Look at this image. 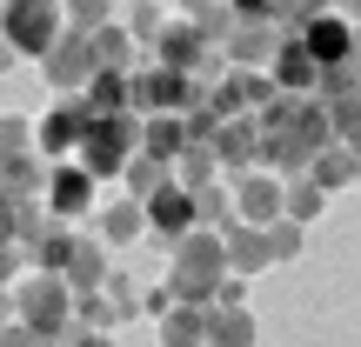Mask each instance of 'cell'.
<instances>
[{
  "mask_svg": "<svg viewBox=\"0 0 361 347\" xmlns=\"http://www.w3.org/2000/svg\"><path fill=\"white\" fill-rule=\"evenodd\" d=\"M261 234H268V254L274 260H301V247H308V227H301V220H274V227H261Z\"/></svg>",
  "mask_w": 361,
  "mask_h": 347,
  "instance_id": "cell-30",
  "label": "cell"
},
{
  "mask_svg": "<svg viewBox=\"0 0 361 347\" xmlns=\"http://www.w3.org/2000/svg\"><path fill=\"white\" fill-rule=\"evenodd\" d=\"M94 201H101V180L80 168V160L47 168V214H54V220H67V227H74L80 214H94Z\"/></svg>",
  "mask_w": 361,
  "mask_h": 347,
  "instance_id": "cell-9",
  "label": "cell"
},
{
  "mask_svg": "<svg viewBox=\"0 0 361 347\" xmlns=\"http://www.w3.org/2000/svg\"><path fill=\"white\" fill-rule=\"evenodd\" d=\"M13 267H20V260H13V247H0V294L13 287Z\"/></svg>",
  "mask_w": 361,
  "mask_h": 347,
  "instance_id": "cell-39",
  "label": "cell"
},
{
  "mask_svg": "<svg viewBox=\"0 0 361 347\" xmlns=\"http://www.w3.org/2000/svg\"><path fill=\"white\" fill-rule=\"evenodd\" d=\"M228 53L234 67H274V53H281V34L274 27H255V20H234V34H228Z\"/></svg>",
  "mask_w": 361,
  "mask_h": 347,
  "instance_id": "cell-14",
  "label": "cell"
},
{
  "mask_svg": "<svg viewBox=\"0 0 361 347\" xmlns=\"http://www.w3.org/2000/svg\"><path fill=\"white\" fill-rule=\"evenodd\" d=\"M134 154H141V114L94 120V127H87V141H80V168H87L94 180H121Z\"/></svg>",
  "mask_w": 361,
  "mask_h": 347,
  "instance_id": "cell-3",
  "label": "cell"
},
{
  "mask_svg": "<svg viewBox=\"0 0 361 347\" xmlns=\"http://www.w3.org/2000/svg\"><path fill=\"white\" fill-rule=\"evenodd\" d=\"M328 7H335V13H348V20L361 27V0H328Z\"/></svg>",
  "mask_w": 361,
  "mask_h": 347,
  "instance_id": "cell-40",
  "label": "cell"
},
{
  "mask_svg": "<svg viewBox=\"0 0 361 347\" xmlns=\"http://www.w3.org/2000/svg\"><path fill=\"white\" fill-rule=\"evenodd\" d=\"M314 13H328V0H274V27H295V34L314 20Z\"/></svg>",
  "mask_w": 361,
  "mask_h": 347,
  "instance_id": "cell-35",
  "label": "cell"
},
{
  "mask_svg": "<svg viewBox=\"0 0 361 347\" xmlns=\"http://www.w3.org/2000/svg\"><path fill=\"white\" fill-rule=\"evenodd\" d=\"M261 327L247 308H207V347H255Z\"/></svg>",
  "mask_w": 361,
  "mask_h": 347,
  "instance_id": "cell-20",
  "label": "cell"
},
{
  "mask_svg": "<svg viewBox=\"0 0 361 347\" xmlns=\"http://www.w3.org/2000/svg\"><path fill=\"white\" fill-rule=\"evenodd\" d=\"M80 347H114V334H87V341H80Z\"/></svg>",
  "mask_w": 361,
  "mask_h": 347,
  "instance_id": "cell-42",
  "label": "cell"
},
{
  "mask_svg": "<svg viewBox=\"0 0 361 347\" xmlns=\"http://www.w3.org/2000/svg\"><path fill=\"white\" fill-rule=\"evenodd\" d=\"M141 207H147V241H154L161 254H174V247L188 241L194 227H201V214H194V194L180 187V180H174V187H161V194H147Z\"/></svg>",
  "mask_w": 361,
  "mask_h": 347,
  "instance_id": "cell-5",
  "label": "cell"
},
{
  "mask_svg": "<svg viewBox=\"0 0 361 347\" xmlns=\"http://www.w3.org/2000/svg\"><path fill=\"white\" fill-rule=\"evenodd\" d=\"M0 347H47V341H40L27 321H13V327H0Z\"/></svg>",
  "mask_w": 361,
  "mask_h": 347,
  "instance_id": "cell-38",
  "label": "cell"
},
{
  "mask_svg": "<svg viewBox=\"0 0 361 347\" xmlns=\"http://www.w3.org/2000/svg\"><path fill=\"white\" fill-rule=\"evenodd\" d=\"M80 101H87V114L94 120H114V114H134V74H94L87 80V94H80Z\"/></svg>",
  "mask_w": 361,
  "mask_h": 347,
  "instance_id": "cell-15",
  "label": "cell"
},
{
  "mask_svg": "<svg viewBox=\"0 0 361 347\" xmlns=\"http://www.w3.org/2000/svg\"><path fill=\"white\" fill-rule=\"evenodd\" d=\"M355 187H361V147H355Z\"/></svg>",
  "mask_w": 361,
  "mask_h": 347,
  "instance_id": "cell-44",
  "label": "cell"
},
{
  "mask_svg": "<svg viewBox=\"0 0 361 347\" xmlns=\"http://www.w3.org/2000/svg\"><path fill=\"white\" fill-rule=\"evenodd\" d=\"M322 207H328V194L314 187L308 174H301V180H288V220H301V227H314V220H322Z\"/></svg>",
  "mask_w": 361,
  "mask_h": 347,
  "instance_id": "cell-29",
  "label": "cell"
},
{
  "mask_svg": "<svg viewBox=\"0 0 361 347\" xmlns=\"http://www.w3.org/2000/svg\"><path fill=\"white\" fill-rule=\"evenodd\" d=\"M308 180H314L322 194H335V187H355V147H348V141L322 147V154H314V168H308Z\"/></svg>",
  "mask_w": 361,
  "mask_h": 347,
  "instance_id": "cell-23",
  "label": "cell"
},
{
  "mask_svg": "<svg viewBox=\"0 0 361 347\" xmlns=\"http://www.w3.org/2000/svg\"><path fill=\"white\" fill-rule=\"evenodd\" d=\"M214 154H221V174H247V168H261V120H255V114L221 120Z\"/></svg>",
  "mask_w": 361,
  "mask_h": 347,
  "instance_id": "cell-12",
  "label": "cell"
},
{
  "mask_svg": "<svg viewBox=\"0 0 361 347\" xmlns=\"http://www.w3.org/2000/svg\"><path fill=\"white\" fill-rule=\"evenodd\" d=\"M228 7H234V13H241V7H261V0H228Z\"/></svg>",
  "mask_w": 361,
  "mask_h": 347,
  "instance_id": "cell-43",
  "label": "cell"
},
{
  "mask_svg": "<svg viewBox=\"0 0 361 347\" xmlns=\"http://www.w3.org/2000/svg\"><path fill=\"white\" fill-rule=\"evenodd\" d=\"M101 241H107V247H134V241H147V207L134 201V194H121V201L101 207Z\"/></svg>",
  "mask_w": 361,
  "mask_h": 347,
  "instance_id": "cell-16",
  "label": "cell"
},
{
  "mask_svg": "<svg viewBox=\"0 0 361 347\" xmlns=\"http://www.w3.org/2000/svg\"><path fill=\"white\" fill-rule=\"evenodd\" d=\"M161 347H207V314L201 308H174L161 321Z\"/></svg>",
  "mask_w": 361,
  "mask_h": 347,
  "instance_id": "cell-27",
  "label": "cell"
},
{
  "mask_svg": "<svg viewBox=\"0 0 361 347\" xmlns=\"http://www.w3.org/2000/svg\"><path fill=\"white\" fill-rule=\"evenodd\" d=\"M87 40H94V61H101L107 74H134V67H128V61H134V34H128V27L107 20V27H94Z\"/></svg>",
  "mask_w": 361,
  "mask_h": 347,
  "instance_id": "cell-24",
  "label": "cell"
},
{
  "mask_svg": "<svg viewBox=\"0 0 361 347\" xmlns=\"http://www.w3.org/2000/svg\"><path fill=\"white\" fill-rule=\"evenodd\" d=\"M74 227H67V220H47V227L34 234V267L40 274H67V260H74Z\"/></svg>",
  "mask_w": 361,
  "mask_h": 347,
  "instance_id": "cell-21",
  "label": "cell"
},
{
  "mask_svg": "<svg viewBox=\"0 0 361 347\" xmlns=\"http://www.w3.org/2000/svg\"><path fill=\"white\" fill-rule=\"evenodd\" d=\"M94 114L80 94H61V101L47 107V114L34 120V154L47 160V168H61V160H80V141H87Z\"/></svg>",
  "mask_w": 361,
  "mask_h": 347,
  "instance_id": "cell-4",
  "label": "cell"
},
{
  "mask_svg": "<svg viewBox=\"0 0 361 347\" xmlns=\"http://www.w3.org/2000/svg\"><path fill=\"white\" fill-rule=\"evenodd\" d=\"M207 34L194 20H168L161 27V40H154V67H174V74H201V61H207Z\"/></svg>",
  "mask_w": 361,
  "mask_h": 347,
  "instance_id": "cell-11",
  "label": "cell"
},
{
  "mask_svg": "<svg viewBox=\"0 0 361 347\" xmlns=\"http://www.w3.org/2000/svg\"><path fill=\"white\" fill-rule=\"evenodd\" d=\"M174 180H180V187H214V180H221V154H214V147H188V154H180L174 160Z\"/></svg>",
  "mask_w": 361,
  "mask_h": 347,
  "instance_id": "cell-28",
  "label": "cell"
},
{
  "mask_svg": "<svg viewBox=\"0 0 361 347\" xmlns=\"http://www.w3.org/2000/svg\"><path fill=\"white\" fill-rule=\"evenodd\" d=\"M107 254H114L107 241H80L74 260H67V287H74V294H107V274H114Z\"/></svg>",
  "mask_w": 361,
  "mask_h": 347,
  "instance_id": "cell-18",
  "label": "cell"
},
{
  "mask_svg": "<svg viewBox=\"0 0 361 347\" xmlns=\"http://www.w3.org/2000/svg\"><path fill=\"white\" fill-rule=\"evenodd\" d=\"M328 120H335V134H341L348 147H361V87L348 94V101H335V107H328Z\"/></svg>",
  "mask_w": 361,
  "mask_h": 347,
  "instance_id": "cell-34",
  "label": "cell"
},
{
  "mask_svg": "<svg viewBox=\"0 0 361 347\" xmlns=\"http://www.w3.org/2000/svg\"><path fill=\"white\" fill-rule=\"evenodd\" d=\"M13 321H27L40 341H61L67 327H74V287H67V274H27L20 287H13Z\"/></svg>",
  "mask_w": 361,
  "mask_h": 347,
  "instance_id": "cell-2",
  "label": "cell"
},
{
  "mask_svg": "<svg viewBox=\"0 0 361 347\" xmlns=\"http://www.w3.org/2000/svg\"><path fill=\"white\" fill-rule=\"evenodd\" d=\"M174 308H180V301H174V287H168V281H161V287H147V294H141V314H147V321H168Z\"/></svg>",
  "mask_w": 361,
  "mask_h": 347,
  "instance_id": "cell-36",
  "label": "cell"
},
{
  "mask_svg": "<svg viewBox=\"0 0 361 347\" xmlns=\"http://www.w3.org/2000/svg\"><path fill=\"white\" fill-rule=\"evenodd\" d=\"M67 34V7L61 0H0V40L20 61H47Z\"/></svg>",
  "mask_w": 361,
  "mask_h": 347,
  "instance_id": "cell-1",
  "label": "cell"
},
{
  "mask_svg": "<svg viewBox=\"0 0 361 347\" xmlns=\"http://www.w3.org/2000/svg\"><path fill=\"white\" fill-rule=\"evenodd\" d=\"M13 67H20V53H13L7 40H0V74H13Z\"/></svg>",
  "mask_w": 361,
  "mask_h": 347,
  "instance_id": "cell-41",
  "label": "cell"
},
{
  "mask_svg": "<svg viewBox=\"0 0 361 347\" xmlns=\"http://www.w3.org/2000/svg\"><path fill=\"white\" fill-rule=\"evenodd\" d=\"M268 74H274V87H281V94H295V101H308V94L322 87V67H314V53L301 47L295 34L281 40V53H274V67H268Z\"/></svg>",
  "mask_w": 361,
  "mask_h": 347,
  "instance_id": "cell-13",
  "label": "cell"
},
{
  "mask_svg": "<svg viewBox=\"0 0 361 347\" xmlns=\"http://www.w3.org/2000/svg\"><path fill=\"white\" fill-rule=\"evenodd\" d=\"M121 180H128V194H134V201H147V194L174 187V168H168V160H154V154H134V160H128V174H121Z\"/></svg>",
  "mask_w": 361,
  "mask_h": 347,
  "instance_id": "cell-26",
  "label": "cell"
},
{
  "mask_svg": "<svg viewBox=\"0 0 361 347\" xmlns=\"http://www.w3.org/2000/svg\"><path fill=\"white\" fill-rule=\"evenodd\" d=\"M234 214H241V227H274V220L288 214V180L281 174H234Z\"/></svg>",
  "mask_w": 361,
  "mask_h": 347,
  "instance_id": "cell-8",
  "label": "cell"
},
{
  "mask_svg": "<svg viewBox=\"0 0 361 347\" xmlns=\"http://www.w3.org/2000/svg\"><path fill=\"white\" fill-rule=\"evenodd\" d=\"M161 27H168L161 0H134V7H128V34H134V40H161Z\"/></svg>",
  "mask_w": 361,
  "mask_h": 347,
  "instance_id": "cell-33",
  "label": "cell"
},
{
  "mask_svg": "<svg viewBox=\"0 0 361 347\" xmlns=\"http://www.w3.org/2000/svg\"><path fill=\"white\" fill-rule=\"evenodd\" d=\"M295 40L314 53V67H322V74H328V67H341V61H355V20H348V13H335V7L314 13Z\"/></svg>",
  "mask_w": 361,
  "mask_h": 347,
  "instance_id": "cell-10",
  "label": "cell"
},
{
  "mask_svg": "<svg viewBox=\"0 0 361 347\" xmlns=\"http://www.w3.org/2000/svg\"><path fill=\"white\" fill-rule=\"evenodd\" d=\"M47 194V160L40 154H7L0 160V194H7V201H27V194Z\"/></svg>",
  "mask_w": 361,
  "mask_h": 347,
  "instance_id": "cell-22",
  "label": "cell"
},
{
  "mask_svg": "<svg viewBox=\"0 0 361 347\" xmlns=\"http://www.w3.org/2000/svg\"><path fill=\"white\" fill-rule=\"evenodd\" d=\"M188 147L194 141H188V120H180V114H147L141 120V154H154V160H168V168H174Z\"/></svg>",
  "mask_w": 361,
  "mask_h": 347,
  "instance_id": "cell-17",
  "label": "cell"
},
{
  "mask_svg": "<svg viewBox=\"0 0 361 347\" xmlns=\"http://www.w3.org/2000/svg\"><path fill=\"white\" fill-rule=\"evenodd\" d=\"M7 154H34V120L27 114H0V160Z\"/></svg>",
  "mask_w": 361,
  "mask_h": 347,
  "instance_id": "cell-32",
  "label": "cell"
},
{
  "mask_svg": "<svg viewBox=\"0 0 361 347\" xmlns=\"http://www.w3.org/2000/svg\"><path fill=\"white\" fill-rule=\"evenodd\" d=\"M61 7H67V27L74 34H94V27L114 20V0H61Z\"/></svg>",
  "mask_w": 361,
  "mask_h": 347,
  "instance_id": "cell-31",
  "label": "cell"
},
{
  "mask_svg": "<svg viewBox=\"0 0 361 347\" xmlns=\"http://www.w3.org/2000/svg\"><path fill=\"white\" fill-rule=\"evenodd\" d=\"M94 74H101V61H94V40H87V34H74V27H67L61 47L40 61V80H47L54 94H87V80H94Z\"/></svg>",
  "mask_w": 361,
  "mask_h": 347,
  "instance_id": "cell-7",
  "label": "cell"
},
{
  "mask_svg": "<svg viewBox=\"0 0 361 347\" xmlns=\"http://www.w3.org/2000/svg\"><path fill=\"white\" fill-rule=\"evenodd\" d=\"M194 214H201V227H214V234H228V227H241V214H234V187H194Z\"/></svg>",
  "mask_w": 361,
  "mask_h": 347,
  "instance_id": "cell-25",
  "label": "cell"
},
{
  "mask_svg": "<svg viewBox=\"0 0 361 347\" xmlns=\"http://www.w3.org/2000/svg\"><path fill=\"white\" fill-rule=\"evenodd\" d=\"M214 308H247V281H241V274H221V287H214Z\"/></svg>",
  "mask_w": 361,
  "mask_h": 347,
  "instance_id": "cell-37",
  "label": "cell"
},
{
  "mask_svg": "<svg viewBox=\"0 0 361 347\" xmlns=\"http://www.w3.org/2000/svg\"><path fill=\"white\" fill-rule=\"evenodd\" d=\"M221 241H228V274H241V281H255L261 267H274L268 234H261V227H228Z\"/></svg>",
  "mask_w": 361,
  "mask_h": 347,
  "instance_id": "cell-19",
  "label": "cell"
},
{
  "mask_svg": "<svg viewBox=\"0 0 361 347\" xmlns=\"http://www.w3.org/2000/svg\"><path fill=\"white\" fill-rule=\"evenodd\" d=\"M194 94H201V80L194 74H174V67H141L134 74V114H188Z\"/></svg>",
  "mask_w": 361,
  "mask_h": 347,
  "instance_id": "cell-6",
  "label": "cell"
}]
</instances>
